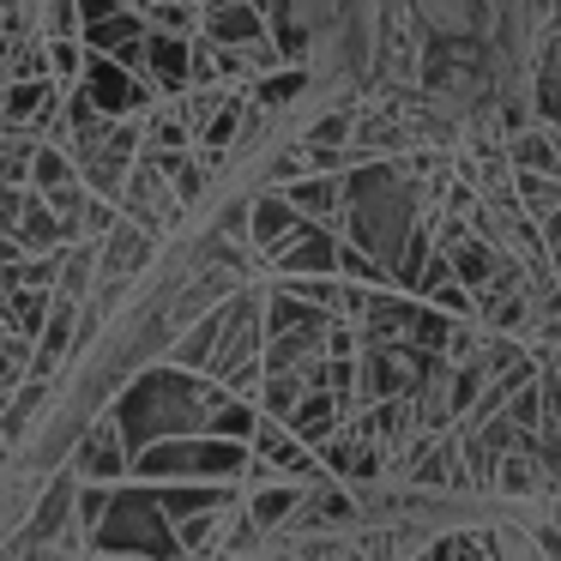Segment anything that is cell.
<instances>
[{
	"instance_id": "obj_5",
	"label": "cell",
	"mask_w": 561,
	"mask_h": 561,
	"mask_svg": "<svg viewBox=\"0 0 561 561\" xmlns=\"http://www.w3.org/2000/svg\"><path fill=\"white\" fill-rule=\"evenodd\" d=\"M284 7H290V25L302 31H320V25H332V19L344 13V0H284Z\"/></svg>"
},
{
	"instance_id": "obj_2",
	"label": "cell",
	"mask_w": 561,
	"mask_h": 561,
	"mask_svg": "<svg viewBox=\"0 0 561 561\" xmlns=\"http://www.w3.org/2000/svg\"><path fill=\"white\" fill-rule=\"evenodd\" d=\"M67 471L79 477V483H122V477H134V453H127V435L115 416H103V423H85V435L73 440V465Z\"/></svg>"
},
{
	"instance_id": "obj_3",
	"label": "cell",
	"mask_w": 561,
	"mask_h": 561,
	"mask_svg": "<svg viewBox=\"0 0 561 561\" xmlns=\"http://www.w3.org/2000/svg\"><path fill=\"white\" fill-rule=\"evenodd\" d=\"M230 507H236V501H230ZM230 507H206V513H187V519H175V543H182L187 561H218Z\"/></svg>"
},
{
	"instance_id": "obj_1",
	"label": "cell",
	"mask_w": 561,
	"mask_h": 561,
	"mask_svg": "<svg viewBox=\"0 0 561 561\" xmlns=\"http://www.w3.org/2000/svg\"><path fill=\"white\" fill-rule=\"evenodd\" d=\"M91 556L103 561H187L175 543V519L158 507L151 483H115L103 525L91 531Z\"/></svg>"
},
{
	"instance_id": "obj_4",
	"label": "cell",
	"mask_w": 561,
	"mask_h": 561,
	"mask_svg": "<svg viewBox=\"0 0 561 561\" xmlns=\"http://www.w3.org/2000/svg\"><path fill=\"white\" fill-rule=\"evenodd\" d=\"M411 13L423 19L428 37H471V19H477V0H411Z\"/></svg>"
}]
</instances>
